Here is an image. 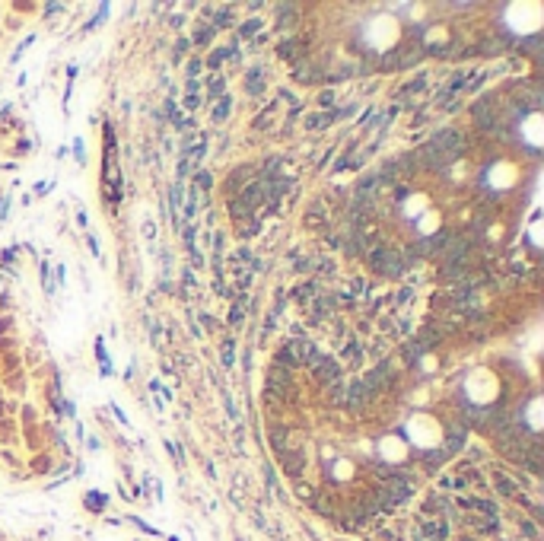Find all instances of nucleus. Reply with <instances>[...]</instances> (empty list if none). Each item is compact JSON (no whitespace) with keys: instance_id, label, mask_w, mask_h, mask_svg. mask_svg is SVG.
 Wrapping results in <instances>:
<instances>
[{"instance_id":"32","label":"nucleus","mask_w":544,"mask_h":541,"mask_svg":"<svg viewBox=\"0 0 544 541\" xmlns=\"http://www.w3.org/2000/svg\"><path fill=\"white\" fill-rule=\"evenodd\" d=\"M232 347H236L232 341H223V363L226 366H232Z\"/></svg>"},{"instance_id":"11","label":"nucleus","mask_w":544,"mask_h":541,"mask_svg":"<svg viewBox=\"0 0 544 541\" xmlns=\"http://www.w3.org/2000/svg\"><path fill=\"white\" fill-rule=\"evenodd\" d=\"M245 86H249V93H264V70L261 67H252L249 76H245Z\"/></svg>"},{"instance_id":"37","label":"nucleus","mask_w":544,"mask_h":541,"mask_svg":"<svg viewBox=\"0 0 544 541\" xmlns=\"http://www.w3.org/2000/svg\"><path fill=\"white\" fill-rule=\"evenodd\" d=\"M90 506L93 509H102V494H90Z\"/></svg>"},{"instance_id":"29","label":"nucleus","mask_w":544,"mask_h":541,"mask_svg":"<svg viewBox=\"0 0 544 541\" xmlns=\"http://www.w3.org/2000/svg\"><path fill=\"white\" fill-rule=\"evenodd\" d=\"M213 25H230V10H217V13H213Z\"/></svg>"},{"instance_id":"6","label":"nucleus","mask_w":544,"mask_h":541,"mask_svg":"<svg viewBox=\"0 0 544 541\" xmlns=\"http://www.w3.org/2000/svg\"><path fill=\"white\" fill-rule=\"evenodd\" d=\"M461 506H465V509H478V513H484L487 519H497V506H493L490 500H478V496H465V500H461Z\"/></svg>"},{"instance_id":"10","label":"nucleus","mask_w":544,"mask_h":541,"mask_svg":"<svg viewBox=\"0 0 544 541\" xmlns=\"http://www.w3.org/2000/svg\"><path fill=\"white\" fill-rule=\"evenodd\" d=\"M423 535H427L430 541H446L449 528H446V522H423Z\"/></svg>"},{"instance_id":"38","label":"nucleus","mask_w":544,"mask_h":541,"mask_svg":"<svg viewBox=\"0 0 544 541\" xmlns=\"http://www.w3.org/2000/svg\"><path fill=\"white\" fill-rule=\"evenodd\" d=\"M357 354H360V344L350 341V344H347V356H357Z\"/></svg>"},{"instance_id":"12","label":"nucleus","mask_w":544,"mask_h":541,"mask_svg":"<svg viewBox=\"0 0 544 541\" xmlns=\"http://www.w3.org/2000/svg\"><path fill=\"white\" fill-rule=\"evenodd\" d=\"M296 363H300V356H296V350H293V341H287V344H283V350L277 354V366H283V369L290 366V369H293Z\"/></svg>"},{"instance_id":"17","label":"nucleus","mask_w":544,"mask_h":541,"mask_svg":"<svg viewBox=\"0 0 544 541\" xmlns=\"http://www.w3.org/2000/svg\"><path fill=\"white\" fill-rule=\"evenodd\" d=\"M465 443V433H461V424H452L449 426V449H459Z\"/></svg>"},{"instance_id":"8","label":"nucleus","mask_w":544,"mask_h":541,"mask_svg":"<svg viewBox=\"0 0 544 541\" xmlns=\"http://www.w3.org/2000/svg\"><path fill=\"white\" fill-rule=\"evenodd\" d=\"M261 197H264V194H261V182H255V185H249V188H245L242 194L236 197V201H242V204H245V207H249V210H255Z\"/></svg>"},{"instance_id":"36","label":"nucleus","mask_w":544,"mask_h":541,"mask_svg":"<svg viewBox=\"0 0 544 541\" xmlns=\"http://www.w3.org/2000/svg\"><path fill=\"white\" fill-rule=\"evenodd\" d=\"M423 86H427V80H423V76H417V80H414V83H410V86H408V89H404V93H420V89H423Z\"/></svg>"},{"instance_id":"9","label":"nucleus","mask_w":544,"mask_h":541,"mask_svg":"<svg viewBox=\"0 0 544 541\" xmlns=\"http://www.w3.org/2000/svg\"><path fill=\"white\" fill-rule=\"evenodd\" d=\"M293 76L300 83H315V80H321V70H312V64L302 61V64H296L293 67Z\"/></svg>"},{"instance_id":"2","label":"nucleus","mask_w":544,"mask_h":541,"mask_svg":"<svg viewBox=\"0 0 544 541\" xmlns=\"http://www.w3.org/2000/svg\"><path fill=\"white\" fill-rule=\"evenodd\" d=\"M366 258H369L372 271H379V274H391V277H398V274L404 271L401 255H398L391 245H376L369 255H366Z\"/></svg>"},{"instance_id":"33","label":"nucleus","mask_w":544,"mask_h":541,"mask_svg":"<svg viewBox=\"0 0 544 541\" xmlns=\"http://www.w3.org/2000/svg\"><path fill=\"white\" fill-rule=\"evenodd\" d=\"M211 185H213V178H211V172H198V188H211Z\"/></svg>"},{"instance_id":"26","label":"nucleus","mask_w":544,"mask_h":541,"mask_svg":"<svg viewBox=\"0 0 544 541\" xmlns=\"http://www.w3.org/2000/svg\"><path fill=\"white\" fill-rule=\"evenodd\" d=\"M347 401H350L353 407H357V405H363V385H360V382H353V388H350V398H347Z\"/></svg>"},{"instance_id":"3","label":"nucleus","mask_w":544,"mask_h":541,"mask_svg":"<svg viewBox=\"0 0 544 541\" xmlns=\"http://www.w3.org/2000/svg\"><path fill=\"white\" fill-rule=\"evenodd\" d=\"M264 395H268V398H283V395H290V369L271 366L268 385H264Z\"/></svg>"},{"instance_id":"20","label":"nucleus","mask_w":544,"mask_h":541,"mask_svg":"<svg viewBox=\"0 0 544 541\" xmlns=\"http://www.w3.org/2000/svg\"><path fill=\"white\" fill-rule=\"evenodd\" d=\"M236 54V48H220V51H213L211 54V67H220V64L226 61V57H232Z\"/></svg>"},{"instance_id":"19","label":"nucleus","mask_w":544,"mask_h":541,"mask_svg":"<svg viewBox=\"0 0 544 541\" xmlns=\"http://www.w3.org/2000/svg\"><path fill=\"white\" fill-rule=\"evenodd\" d=\"M331 118H334V115H328V112H319V115H312V118H309V127H312V131H319V127L331 124Z\"/></svg>"},{"instance_id":"22","label":"nucleus","mask_w":544,"mask_h":541,"mask_svg":"<svg viewBox=\"0 0 544 541\" xmlns=\"http://www.w3.org/2000/svg\"><path fill=\"white\" fill-rule=\"evenodd\" d=\"M280 54H283V57H296V54H300V42H296V38L283 42V45H280Z\"/></svg>"},{"instance_id":"7","label":"nucleus","mask_w":544,"mask_h":541,"mask_svg":"<svg viewBox=\"0 0 544 541\" xmlns=\"http://www.w3.org/2000/svg\"><path fill=\"white\" fill-rule=\"evenodd\" d=\"M302 465H306V455H302L300 449H293L290 455H283V468H287V475L300 477L302 475Z\"/></svg>"},{"instance_id":"15","label":"nucleus","mask_w":544,"mask_h":541,"mask_svg":"<svg viewBox=\"0 0 544 541\" xmlns=\"http://www.w3.org/2000/svg\"><path fill=\"white\" fill-rule=\"evenodd\" d=\"M474 115H478L480 127H493V121H490V99L478 102V105H474Z\"/></svg>"},{"instance_id":"18","label":"nucleus","mask_w":544,"mask_h":541,"mask_svg":"<svg viewBox=\"0 0 544 541\" xmlns=\"http://www.w3.org/2000/svg\"><path fill=\"white\" fill-rule=\"evenodd\" d=\"M423 354H427V347H423L420 341H414V344H408V350H404V360L414 363V360H420Z\"/></svg>"},{"instance_id":"1","label":"nucleus","mask_w":544,"mask_h":541,"mask_svg":"<svg viewBox=\"0 0 544 541\" xmlns=\"http://www.w3.org/2000/svg\"><path fill=\"white\" fill-rule=\"evenodd\" d=\"M459 153H461V134L452 131V127H446V131H439L427 146H423L420 159L427 165H433V169H439V165H446L449 159H455Z\"/></svg>"},{"instance_id":"5","label":"nucleus","mask_w":544,"mask_h":541,"mask_svg":"<svg viewBox=\"0 0 544 541\" xmlns=\"http://www.w3.org/2000/svg\"><path fill=\"white\" fill-rule=\"evenodd\" d=\"M309 366L315 369V376H319L321 382H334L341 376V366L334 360H328V356H321V354H315L312 360H309Z\"/></svg>"},{"instance_id":"25","label":"nucleus","mask_w":544,"mask_h":541,"mask_svg":"<svg viewBox=\"0 0 544 541\" xmlns=\"http://www.w3.org/2000/svg\"><path fill=\"white\" fill-rule=\"evenodd\" d=\"M312 293H315V284H302L300 290H296V299H300V303H309V299H312Z\"/></svg>"},{"instance_id":"31","label":"nucleus","mask_w":544,"mask_h":541,"mask_svg":"<svg viewBox=\"0 0 544 541\" xmlns=\"http://www.w3.org/2000/svg\"><path fill=\"white\" fill-rule=\"evenodd\" d=\"M271 439H274V449H283V443H287V433H283V426H277Z\"/></svg>"},{"instance_id":"21","label":"nucleus","mask_w":544,"mask_h":541,"mask_svg":"<svg viewBox=\"0 0 544 541\" xmlns=\"http://www.w3.org/2000/svg\"><path fill=\"white\" fill-rule=\"evenodd\" d=\"M261 29V19H249V23L239 29V38H249V35H255V32Z\"/></svg>"},{"instance_id":"30","label":"nucleus","mask_w":544,"mask_h":541,"mask_svg":"<svg viewBox=\"0 0 544 541\" xmlns=\"http://www.w3.org/2000/svg\"><path fill=\"white\" fill-rule=\"evenodd\" d=\"M169 201H172L175 216H179V207H182V185H175V188H172V197H169Z\"/></svg>"},{"instance_id":"27","label":"nucleus","mask_w":544,"mask_h":541,"mask_svg":"<svg viewBox=\"0 0 544 541\" xmlns=\"http://www.w3.org/2000/svg\"><path fill=\"white\" fill-rule=\"evenodd\" d=\"M497 490H499L503 496H516V487H512V484L506 481V477H497Z\"/></svg>"},{"instance_id":"24","label":"nucleus","mask_w":544,"mask_h":541,"mask_svg":"<svg viewBox=\"0 0 544 541\" xmlns=\"http://www.w3.org/2000/svg\"><path fill=\"white\" fill-rule=\"evenodd\" d=\"M258 229H261V223H258L255 216H249V223H242V226H239V233H242V235H255Z\"/></svg>"},{"instance_id":"39","label":"nucleus","mask_w":544,"mask_h":541,"mask_svg":"<svg viewBox=\"0 0 544 541\" xmlns=\"http://www.w3.org/2000/svg\"><path fill=\"white\" fill-rule=\"evenodd\" d=\"M201 70V61H188V76H194Z\"/></svg>"},{"instance_id":"23","label":"nucleus","mask_w":544,"mask_h":541,"mask_svg":"<svg viewBox=\"0 0 544 541\" xmlns=\"http://www.w3.org/2000/svg\"><path fill=\"white\" fill-rule=\"evenodd\" d=\"M207 89H211V95H213V99H220V95H223V76H211Z\"/></svg>"},{"instance_id":"4","label":"nucleus","mask_w":544,"mask_h":541,"mask_svg":"<svg viewBox=\"0 0 544 541\" xmlns=\"http://www.w3.org/2000/svg\"><path fill=\"white\" fill-rule=\"evenodd\" d=\"M391 376V363L385 360V363H379L376 369H372L369 376H366V382H360V385H363V398H369V395H376L379 388L385 385V379H389Z\"/></svg>"},{"instance_id":"35","label":"nucleus","mask_w":544,"mask_h":541,"mask_svg":"<svg viewBox=\"0 0 544 541\" xmlns=\"http://www.w3.org/2000/svg\"><path fill=\"white\" fill-rule=\"evenodd\" d=\"M194 201H198V194L191 191V194H188V204H185V220H191L194 216Z\"/></svg>"},{"instance_id":"28","label":"nucleus","mask_w":544,"mask_h":541,"mask_svg":"<svg viewBox=\"0 0 544 541\" xmlns=\"http://www.w3.org/2000/svg\"><path fill=\"white\" fill-rule=\"evenodd\" d=\"M211 38H213V29H207V25H204V29H198V35H194V42H198V45H207V42H211Z\"/></svg>"},{"instance_id":"14","label":"nucleus","mask_w":544,"mask_h":541,"mask_svg":"<svg viewBox=\"0 0 544 541\" xmlns=\"http://www.w3.org/2000/svg\"><path fill=\"white\" fill-rule=\"evenodd\" d=\"M376 182H379V175H376V172H372V175H366L363 182L357 185V201H366V197L372 194V188H376Z\"/></svg>"},{"instance_id":"34","label":"nucleus","mask_w":544,"mask_h":541,"mask_svg":"<svg viewBox=\"0 0 544 541\" xmlns=\"http://www.w3.org/2000/svg\"><path fill=\"white\" fill-rule=\"evenodd\" d=\"M242 306H232V312H230V325H242Z\"/></svg>"},{"instance_id":"16","label":"nucleus","mask_w":544,"mask_h":541,"mask_svg":"<svg viewBox=\"0 0 544 541\" xmlns=\"http://www.w3.org/2000/svg\"><path fill=\"white\" fill-rule=\"evenodd\" d=\"M230 105H232V102H230V95H220V99H217V105H213V121H223L226 115H230Z\"/></svg>"},{"instance_id":"13","label":"nucleus","mask_w":544,"mask_h":541,"mask_svg":"<svg viewBox=\"0 0 544 541\" xmlns=\"http://www.w3.org/2000/svg\"><path fill=\"white\" fill-rule=\"evenodd\" d=\"M331 309H334V299L331 296H321L319 303L312 306V322H321V318H325Z\"/></svg>"}]
</instances>
